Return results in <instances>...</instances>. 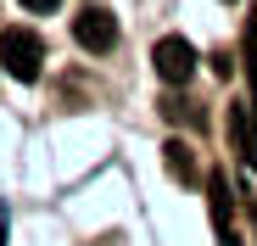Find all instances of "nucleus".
<instances>
[{"instance_id":"obj_4","label":"nucleus","mask_w":257,"mask_h":246,"mask_svg":"<svg viewBox=\"0 0 257 246\" xmlns=\"http://www.w3.org/2000/svg\"><path fill=\"white\" fill-rule=\"evenodd\" d=\"M229 129H235V146H240L246 157H257V123L246 117V106H235V112H229Z\"/></svg>"},{"instance_id":"obj_6","label":"nucleus","mask_w":257,"mask_h":246,"mask_svg":"<svg viewBox=\"0 0 257 246\" xmlns=\"http://www.w3.org/2000/svg\"><path fill=\"white\" fill-rule=\"evenodd\" d=\"M212 213H218V229H229V190L218 174H212Z\"/></svg>"},{"instance_id":"obj_7","label":"nucleus","mask_w":257,"mask_h":246,"mask_svg":"<svg viewBox=\"0 0 257 246\" xmlns=\"http://www.w3.org/2000/svg\"><path fill=\"white\" fill-rule=\"evenodd\" d=\"M246 78H251V90H257V17L246 23Z\"/></svg>"},{"instance_id":"obj_2","label":"nucleus","mask_w":257,"mask_h":246,"mask_svg":"<svg viewBox=\"0 0 257 246\" xmlns=\"http://www.w3.org/2000/svg\"><path fill=\"white\" fill-rule=\"evenodd\" d=\"M151 67H157L162 84H190V73H196V51H190V39H179V34L157 39V45H151Z\"/></svg>"},{"instance_id":"obj_3","label":"nucleus","mask_w":257,"mask_h":246,"mask_svg":"<svg viewBox=\"0 0 257 246\" xmlns=\"http://www.w3.org/2000/svg\"><path fill=\"white\" fill-rule=\"evenodd\" d=\"M73 39L90 56H106L112 45H117V17L106 12V6H84L78 17H73Z\"/></svg>"},{"instance_id":"obj_8","label":"nucleus","mask_w":257,"mask_h":246,"mask_svg":"<svg viewBox=\"0 0 257 246\" xmlns=\"http://www.w3.org/2000/svg\"><path fill=\"white\" fill-rule=\"evenodd\" d=\"M23 6H28V12H56L62 0H23Z\"/></svg>"},{"instance_id":"obj_1","label":"nucleus","mask_w":257,"mask_h":246,"mask_svg":"<svg viewBox=\"0 0 257 246\" xmlns=\"http://www.w3.org/2000/svg\"><path fill=\"white\" fill-rule=\"evenodd\" d=\"M0 67L23 84H34L45 73V39L28 34V28H0Z\"/></svg>"},{"instance_id":"obj_5","label":"nucleus","mask_w":257,"mask_h":246,"mask_svg":"<svg viewBox=\"0 0 257 246\" xmlns=\"http://www.w3.org/2000/svg\"><path fill=\"white\" fill-rule=\"evenodd\" d=\"M162 151H168V168H174V179H185V185H190V179H196V162H190V146H185V140H168Z\"/></svg>"}]
</instances>
